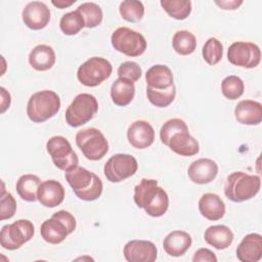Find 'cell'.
<instances>
[{
    "instance_id": "12",
    "label": "cell",
    "mask_w": 262,
    "mask_h": 262,
    "mask_svg": "<svg viewBox=\"0 0 262 262\" xmlns=\"http://www.w3.org/2000/svg\"><path fill=\"white\" fill-rule=\"evenodd\" d=\"M138 169L136 159L128 154H117L111 157L103 167V173L110 182H121L133 176Z\"/></svg>"
},
{
    "instance_id": "13",
    "label": "cell",
    "mask_w": 262,
    "mask_h": 262,
    "mask_svg": "<svg viewBox=\"0 0 262 262\" xmlns=\"http://www.w3.org/2000/svg\"><path fill=\"white\" fill-rule=\"evenodd\" d=\"M227 59L233 66L253 69L260 63L261 50L258 45L252 42L237 41L229 46Z\"/></svg>"
},
{
    "instance_id": "27",
    "label": "cell",
    "mask_w": 262,
    "mask_h": 262,
    "mask_svg": "<svg viewBox=\"0 0 262 262\" xmlns=\"http://www.w3.org/2000/svg\"><path fill=\"white\" fill-rule=\"evenodd\" d=\"M135 86L134 83L118 78L112 84L111 87V97L113 102L118 106L128 105L134 98Z\"/></svg>"
},
{
    "instance_id": "4",
    "label": "cell",
    "mask_w": 262,
    "mask_h": 262,
    "mask_svg": "<svg viewBox=\"0 0 262 262\" xmlns=\"http://www.w3.org/2000/svg\"><path fill=\"white\" fill-rule=\"evenodd\" d=\"M60 108V98L52 90H42L31 95L27 115L34 123H43L54 117Z\"/></svg>"
},
{
    "instance_id": "42",
    "label": "cell",
    "mask_w": 262,
    "mask_h": 262,
    "mask_svg": "<svg viewBox=\"0 0 262 262\" xmlns=\"http://www.w3.org/2000/svg\"><path fill=\"white\" fill-rule=\"evenodd\" d=\"M0 92H1V114H3L10 105V94L4 87H0Z\"/></svg>"
},
{
    "instance_id": "40",
    "label": "cell",
    "mask_w": 262,
    "mask_h": 262,
    "mask_svg": "<svg viewBox=\"0 0 262 262\" xmlns=\"http://www.w3.org/2000/svg\"><path fill=\"white\" fill-rule=\"evenodd\" d=\"M193 262H217L216 255L207 248H201L195 251L193 257Z\"/></svg>"
},
{
    "instance_id": "33",
    "label": "cell",
    "mask_w": 262,
    "mask_h": 262,
    "mask_svg": "<svg viewBox=\"0 0 262 262\" xmlns=\"http://www.w3.org/2000/svg\"><path fill=\"white\" fill-rule=\"evenodd\" d=\"M119 11L121 16L129 23H137L144 15V6L137 0H125L120 3Z\"/></svg>"
},
{
    "instance_id": "28",
    "label": "cell",
    "mask_w": 262,
    "mask_h": 262,
    "mask_svg": "<svg viewBox=\"0 0 262 262\" xmlns=\"http://www.w3.org/2000/svg\"><path fill=\"white\" fill-rule=\"evenodd\" d=\"M41 180L37 175L25 174L16 181V191L26 202H35L38 200V189Z\"/></svg>"
},
{
    "instance_id": "21",
    "label": "cell",
    "mask_w": 262,
    "mask_h": 262,
    "mask_svg": "<svg viewBox=\"0 0 262 262\" xmlns=\"http://www.w3.org/2000/svg\"><path fill=\"white\" fill-rule=\"evenodd\" d=\"M192 243L189 233L183 230L171 231L163 241L165 252L172 257H180L190 248Z\"/></svg>"
},
{
    "instance_id": "16",
    "label": "cell",
    "mask_w": 262,
    "mask_h": 262,
    "mask_svg": "<svg viewBox=\"0 0 262 262\" xmlns=\"http://www.w3.org/2000/svg\"><path fill=\"white\" fill-rule=\"evenodd\" d=\"M127 138L133 147L144 149L154 143L155 130L147 121L137 120L129 126L127 130Z\"/></svg>"
},
{
    "instance_id": "38",
    "label": "cell",
    "mask_w": 262,
    "mask_h": 262,
    "mask_svg": "<svg viewBox=\"0 0 262 262\" xmlns=\"http://www.w3.org/2000/svg\"><path fill=\"white\" fill-rule=\"evenodd\" d=\"M118 76L119 78L128 80L132 83L138 81L142 75L141 68L138 63L134 61H124L118 68Z\"/></svg>"
},
{
    "instance_id": "6",
    "label": "cell",
    "mask_w": 262,
    "mask_h": 262,
    "mask_svg": "<svg viewBox=\"0 0 262 262\" xmlns=\"http://www.w3.org/2000/svg\"><path fill=\"white\" fill-rule=\"evenodd\" d=\"M76 144L90 161L101 160L108 151V142L102 132L96 128H86L76 134Z\"/></svg>"
},
{
    "instance_id": "43",
    "label": "cell",
    "mask_w": 262,
    "mask_h": 262,
    "mask_svg": "<svg viewBox=\"0 0 262 262\" xmlns=\"http://www.w3.org/2000/svg\"><path fill=\"white\" fill-rule=\"evenodd\" d=\"M76 2V0H57V1H51V3L56 6L57 8L59 9H63V8H67L69 6H71L72 4H74Z\"/></svg>"
},
{
    "instance_id": "15",
    "label": "cell",
    "mask_w": 262,
    "mask_h": 262,
    "mask_svg": "<svg viewBox=\"0 0 262 262\" xmlns=\"http://www.w3.org/2000/svg\"><path fill=\"white\" fill-rule=\"evenodd\" d=\"M21 18L29 29L41 30L45 28L50 20V10L43 2L32 1L23 9Z\"/></svg>"
},
{
    "instance_id": "23",
    "label": "cell",
    "mask_w": 262,
    "mask_h": 262,
    "mask_svg": "<svg viewBox=\"0 0 262 262\" xmlns=\"http://www.w3.org/2000/svg\"><path fill=\"white\" fill-rule=\"evenodd\" d=\"M146 87L156 90H165L174 85L172 71L165 64H155L145 74Z\"/></svg>"
},
{
    "instance_id": "35",
    "label": "cell",
    "mask_w": 262,
    "mask_h": 262,
    "mask_svg": "<svg viewBox=\"0 0 262 262\" xmlns=\"http://www.w3.org/2000/svg\"><path fill=\"white\" fill-rule=\"evenodd\" d=\"M245 85L243 80L234 75L227 76L221 82V91L224 97L230 100H235L244 93Z\"/></svg>"
},
{
    "instance_id": "29",
    "label": "cell",
    "mask_w": 262,
    "mask_h": 262,
    "mask_svg": "<svg viewBox=\"0 0 262 262\" xmlns=\"http://www.w3.org/2000/svg\"><path fill=\"white\" fill-rule=\"evenodd\" d=\"M174 50L180 55H189L196 48L195 36L186 30L177 31L172 39Z\"/></svg>"
},
{
    "instance_id": "34",
    "label": "cell",
    "mask_w": 262,
    "mask_h": 262,
    "mask_svg": "<svg viewBox=\"0 0 262 262\" xmlns=\"http://www.w3.org/2000/svg\"><path fill=\"white\" fill-rule=\"evenodd\" d=\"M176 95L175 85L165 90H156L146 87V96L151 104L158 107H166L170 105Z\"/></svg>"
},
{
    "instance_id": "36",
    "label": "cell",
    "mask_w": 262,
    "mask_h": 262,
    "mask_svg": "<svg viewBox=\"0 0 262 262\" xmlns=\"http://www.w3.org/2000/svg\"><path fill=\"white\" fill-rule=\"evenodd\" d=\"M202 54L205 61L210 66L217 64L223 55V45L216 38H209L202 49Z\"/></svg>"
},
{
    "instance_id": "32",
    "label": "cell",
    "mask_w": 262,
    "mask_h": 262,
    "mask_svg": "<svg viewBox=\"0 0 262 262\" xmlns=\"http://www.w3.org/2000/svg\"><path fill=\"white\" fill-rule=\"evenodd\" d=\"M77 10L83 15L86 28H95L101 24L103 13L100 6L94 2H84Z\"/></svg>"
},
{
    "instance_id": "19",
    "label": "cell",
    "mask_w": 262,
    "mask_h": 262,
    "mask_svg": "<svg viewBox=\"0 0 262 262\" xmlns=\"http://www.w3.org/2000/svg\"><path fill=\"white\" fill-rule=\"evenodd\" d=\"M64 200V188L60 182L54 179L41 182L38 189V201L47 208H54Z\"/></svg>"
},
{
    "instance_id": "17",
    "label": "cell",
    "mask_w": 262,
    "mask_h": 262,
    "mask_svg": "<svg viewBox=\"0 0 262 262\" xmlns=\"http://www.w3.org/2000/svg\"><path fill=\"white\" fill-rule=\"evenodd\" d=\"M217 174L218 165L215 161L207 158L193 161L187 169L189 179L196 184L209 183L215 179Z\"/></svg>"
},
{
    "instance_id": "10",
    "label": "cell",
    "mask_w": 262,
    "mask_h": 262,
    "mask_svg": "<svg viewBox=\"0 0 262 262\" xmlns=\"http://www.w3.org/2000/svg\"><path fill=\"white\" fill-rule=\"evenodd\" d=\"M46 149L53 164L64 172L76 168L79 164L77 154L72 148L70 141L63 136L56 135L49 138Z\"/></svg>"
},
{
    "instance_id": "3",
    "label": "cell",
    "mask_w": 262,
    "mask_h": 262,
    "mask_svg": "<svg viewBox=\"0 0 262 262\" xmlns=\"http://www.w3.org/2000/svg\"><path fill=\"white\" fill-rule=\"evenodd\" d=\"M261 179L258 175H250L242 171L228 175L224 193L226 198L234 203H242L254 198L260 190Z\"/></svg>"
},
{
    "instance_id": "14",
    "label": "cell",
    "mask_w": 262,
    "mask_h": 262,
    "mask_svg": "<svg viewBox=\"0 0 262 262\" xmlns=\"http://www.w3.org/2000/svg\"><path fill=\"white\" fill-rule=\"evenodd\" d=\"M123 254L128 262H154L157 259L158 250L152 242L132 239L124 246Z\"/></svg>"
},
{
    "instance_id": "24",
    "label": "cell",
    "mask_w": 262,
    "mask_h": 262,
    "mask_svg": "<svg viewBox=\"0 0 262 262\" xmlns=\"http://www.w3.org/2000/svg\"><path fill=\"white\" fill-rule=\"evenodd\" d=\"M55 52L53 48L46 44L35 46L29 54V62L31 67L39 72L50 70L55 62Z\"/></svg>"
},
{
    "instance_id": "8",
    "label": "cell",
    "mask_w": 262,
    "mask_h": 262,
    "mask_svg": "<svg viewBox=\"0 0 262 262\" xmlns=\"http://www.w3.org/2000/svg\"><path fill=\"white\" fill-rule=\"evenodd\" d=\"M111 42L117 51L131 57L141 55L146 49V40L143 35L127 27L115 30Z\"/></svg>"
},
{
    "instance_id": "26",
    "label": "cell",
    "mask_w": 262,
    "mask_h": 262,
    "mask_svg": "<svg viewBox=\"0 0 262 262\" xmlns=\"http://www.w3.org/2000/svg\"><path fill=\"white\" fill-rule=\"evenodd\" d=\"M204 237L208 245L217 250H224L232 244L233 232L226 225H212L206 229Z\"/></svg>"
},
{
    "instance_id": "7",
    "label": "cell",
    "mask_w": 262,
    "mask_h": 262,
    "mask_svg": "<svg viewBox=\"0 0 262 262\" xmlns=\"http://www.w3.org/2000/svg\"><path fill=\"white\" fill-rule=\"evenodd\" d=\"M98 111L95 96L89 93L78 94L66 111V122L71 127H79L89 122Z\"/></svg>"
},
{
    "instance_id": "1",
    "label": "cell",
    "mask_w": 262,
    "mask_h": 262,
    "mask_svg": "<svg viewBox=\"0 0 262 262\" xmlns=\"http://www.w3.org/2000/svg\"><path fill=\"white\" fill-rule=\"evenodd\" d=\"M160 139L179 156L191 157L200 151L198 140L190 135L186 123L178 118L166 121L160 130Z\"/></svg>"
},
{
    "instance_id": "5",
    "label": "cell",
    "mask_w": 262,
    "mask_h": 262,
    "mask_svg": "<svg viewBox=\"0 0 262 262\" xmlns=\"http://www.w3.org/2000/svg\"><path fill=\"white\" fill-rule=\"evenodd\" d=\"M75 217L66 210H59L55 212L51 218L46 219L40 227V233L42 238L52 245L62 243L66 237L74 232L76 229Z\"/></svg>"
},
{
    "instance_id": "30",
    "label": "cell",
    "mask_w": 262,
    "mask_h": 262,
    "mask_svg": "<svg viewBox=\"0 0 262 262\" xmlns=\"http://www.w3.org/2000/svg\"><path fill=\"white\" fill-rule=\"evenodd\" d=\"M161 6L173 18L185 19L191 12V1L189 0H161Z\"/></svg>"
},
{
    "instance_id": "22",
    "label": "cell",
    "mask_w": 262,
    "mask_h": 262,
    "mask_svg": "<svg viewBox=\"0 0 262 262\" xmlns=\"http://www.w3.org/2000/svg\"><path fill=\"white\" fill-rule=\"evenodd\" d=\"M199 211L206 219L216 221L224 216L225 204L216 193H204L199 201Z\"/></svg>"
},
{
    "instance_id": "18",
    "label": "cell",
    "mask_w": 262,
    "mask_h": 262,
    "mask_svg": "<svg viewBox=\"0 0 262 262\" xmlns=\"http://www.w3.org/2000/svg\"><path fill=\"white\" fill-rule=\"evenodd\" d=\"M236 258L241 262H258L262 258L261 234H247L236 248Z\"/></svg>"
},
{
    "instance_id": "11",
    "label": "cell",
    "mask_w": 262,
    "mask_h": 262,
    "mask_svg": "<svg viewBox=\"0 0 262 262\" xmlns=\"http://www.w3.org/2000/svg\"><path fill=\"white\" fill-rule=\"evenodd\" d=\"M34 231L33 223L27 219H19L4 225L0 232L1 246L9 251L19 249L33 237Z\"/></svg>"
},
{
    "instance_id": "37",
    "label": "cell",
    "mask_w": 262,
    "mask_h": 262,
    "mask_svg": "<svg viewBox=\"0 0 262 262\" xmlns=\"http://www.w3.org/2000/svg\"><path fill=\"white\" fill-rule=\"evenodd\" d=\"M16 211V202L10 192L5 191L4 183L2 182V192L0 195V220L10 219Z\"/></svg>"
},
{
    "instance_id": "25",
    "label": "cell",
    "mask_w": 262,
    "mask_h": 262,
    "mask_svg": "<svg viewBox=\"0 0 262 262\" xmlns=\"http://www.w3.org/2000/svg\"><path fill=\"white\" fill-rule=\"evenodd\" d=\"M96 174L87 169L77 166L76 168L64 172V177L68 183L73 188L76 196L85 191L94 181Z\"/></svg>"
},
{
    "instance_id": "31",
    "label": "cell",
    "mask_w": 262,
    "mask_h": 262,
    "mask_svg": "<svg viewBox=\"0 0 262 262\" xmlns=\"http://www.w3.org/2000/svg\"><path fill=\"white\" fill-rule=\"evenodd\" d=\"M59 27L63 34L72 36L78 34L85 27V20L83 15L76 9L61 16Z\"/></svg>"
},
{
    "instance_id": "41",
    "label": "cell",
    "mask_w": 262,
    "mask_h": 262,
    "mask_svg": "<svg viewBox=\"0 0 262 262\" xmlns=\"http://www.w3.org/2000/svg\"><path fill=\"white\" fill-rule=\"evenodd\" d=\"M215 3L220 6L222 9H225V10H234V9H237L242 4H243V1L239 0H221V1H218L216 0Z\"/></svg>"
},
{
    "instance_id": "9",
    "label": "cell",
    "mask_w": 262,
    "mask_h": 262,
    "mask_svg": "<svg viewBox=\"0 0 262 262\" xmlns=\"http://www.w3.org/2000/svg\"><path fill=\"white\" fill-rule=\"evenodd\" d=\"M112 72L113 67L107 59L93 56L78 68L77 78L80 83L87 87H96L108 79Z\"/></svg>"
},
{
    "instance_id": "20",
    "label": "cell",
    "mask_w": 262,
    "mask_h": 262,
    "mask_svg": "<svg viewBox=\"0 0 262 262\" xmlns=\"http://www.w3.org/2000/svg\"><path fill=\"white\" fill-rule=\"evenodd\" d=\"M234 117L243 125H259L262 121V104L252 99L241 100L235 105Z\"/></svg>"
},
{
    "instance_id": "2",
    "label": "cell",
    "mask_w": 262,
    "mask_h": 262,
    "mask_svg": "<svg viewBox=\"0 0 262 262\" xmlns=\"http://www.w3.org/2000/svg\"><path fill=\"white\" fill-rule=\"evenodd\" d=\"M134 202L151 217L163 216L169 207L168 193L156 179H141L134 187Z\"/></svg>"
},
{
    "instance_id": "39",
    "label": "cell",
    "mask_w": 262,
    "mask_h": 262,
    "mask_svg": "<svg viewBox=\"0 0 262 262\" xmlns=\"http://www.w3.org/2000/svg\"><path fill=\"white\" fill-rule=\"evenodd\" d=\"M102 188H103V185H102V181L101 179L96 175L95 176V179L93 181V183L85 190L83 191L82 193L78 194L77 198L82 200V201H86V202H91V201H95L97 200L101 193H102Z\"/></svg>"
}]
</instances>
